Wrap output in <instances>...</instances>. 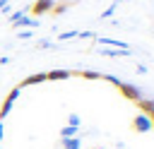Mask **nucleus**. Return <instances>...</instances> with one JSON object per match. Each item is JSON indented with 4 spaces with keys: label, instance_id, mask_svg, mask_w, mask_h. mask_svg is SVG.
Wrapping results in <instances>:
<instances>
[{
    "label": "nucleus",
    "instance_id": "obj_1",
    "mask_svg": "<svg viewBox=\"0 0 154 149\" xmlns=\"http://www.w3.org/2000/svg\"><path fill=\"white\" fill-rule=\"evenodd\" d=\"M118 91H120V96H123V99H128V101H132V103H137V101H142V99H144V96H142V91H140V87H135V84H130V82H120Z\"/></svg>",
    "mask_w": 154,
    "mask_h": 149
},
{
    "label": "nucleus",
    "instance_id": "obj_2",
    "mask_svg": "<svg viewBox=\"0 0 154 149\" xmlns=\"http://www.w3.org/2000/svg\"><path fill=\"white\" fill-rule=\"evenodd\" d=\"M19 94H22V89H19V87H12L10 94L2 99V106H0V120H5V118L10 115V111H12V106H14V101H17Z\"/></svg>",
    "mask_w": 154,
    "mask_h": 149
},
{
    "label": "nucleus",
    "instance_id": "obj_3",
    "mask_svg": "<svg viewBox=\"0 0 154 149\" xmlns=\"http://www.w3.org/2000/svg\"><path fill=\"white\" fill-rule=\"evenodd\" d=\"M91 41H94V43H99V46H103V48H120V50H132V48H130V43H125V41H120V38H108V36H94Z\"/></svg>",
    "mask_w": 154,
    "mask_h": 149
},
{
    "label": "nucleus",
    "instance_id": "obj_4",
    "mask_svg": "<svg viewBox=\"0 0 154 149\" xmlns=\"http://www.w3.org/2000/svg\"><path fill=\"white\" fill-rule=\"evenodd\" d=\"M55 5V0H34L31 2V7H29V14L31 17H43V14H48L51 12V7Z\"/></svg>",
    "mask_w": 154,
    "mask_h": 149
},
{
    "label": "nucleus",
    "instance_id": "obj_5",
    "mask_svg": "<svg viewBox=\"0 0 154 149\" xmlns=\"http://www.w3.org/2000/svg\"><path fill=\"white\" fill-rule=\"evenodd\" d=\"M130 127H132L135 132H149V130H154V127H152V123H149V118H147L144 113H137V115L132 118Z\"/></svg>",
    "mask_w": 154,
    "mask_h": 149
},
{
    "label": "nucleus",
    "instance_id": "obj_6",
    "mask_svg": "<svg viewBox=\"0 0 154 149\" xmlns=\"http://www.w3.org/2000/svg\"><path fill=\"white\" fill-rule=\"evenodd\" d=\"M38 26H41V19L38 17H29V14H24L22 19H17L12 24V29H38Z\"/></svg>",
    "mask_w": 154,
    "mask_h": 149
},
{
    "label": "nucleus",
    "instance_id": "obj_7",
    "mask_svg": "<svg viewBox=\"0 0 154 149\" xmlns=\"http://www.w3.org/2000/svg\"><path fill=\"white\" fill-rule=\"evenodd\" d=\"M99 55H103V58H130L132 55V50H120V48H99L96 50Z\"/></svg>",
    "mask_w": 154,
    "mask_h": 149
},
{
    "label": "nucleus",
    "instance_id": "obj_8",
    "mask_svg": "<svg viewBox=\"0 0 154 149\" xmlns=\"http://www.w3.org/2000/svg\"><path fill=\"white\" fill-rule=\"evenodd\" d=\"M137 106H140V113H144L154 127V99H142V101H137Z\"/></svg>",
    "mask_w": 154,
    "mask_h": 149
},
{
    "label": "nucleus",
    "instance_id": "obj_9",
    "mask_svg": "<svg viewBox=\"0 0 154 149\" xmlns=\"http://www.w3.org/2000/svg\"><path fill=\"white\" fill-rule=\"evenodd\" d=\"M72 5H75V0H55V5L51 7V12L48 14H53V17H60V14H65L67 10H72Z\"/></svg>",
    "mask_w": 154,
    "mask_h": 149
},
{
    "label": "nucleus",
    "instance_id": "obj_10",
    "mask_svg": "<svg viewBox=\"0 0 154 149\" xmlns=\"http://www.w3.org/2000/svg\"><path fill=\"white\" fill-rule=\"evenodd\" d=\"M41 82H46V72H34V74L24 77L17 87H19V89H24V87H34V84H41Z\"/></svg>",
    "mask_w": 154,
    "mask_h": 149
},
{
    "label": "nucleus",
    "instance_id": "obj_11",
    "mask_svg": "<svg viewBox=\"0 0 154 149\" xmlns=\"http://www.w3.org/2000/svg\"><path fill=\"white\" fill-rule=\"evenodd\" d=\"M70 77H72V70H63V67L46 72V79H51V82H60V79H70Z\"/></svg>",
    "mask_w": 154,
    "mask_h": 149
},
{
    "label": "nucleus",
    "instance_id": "obj_12",
    "mask_svg": "<svg viewBox=\"0 0 154 149\" xmlns=\"http://www.w3.org/2000/svg\"><path fill=\"white\" fill-rule=\"evenodd\" d=\"M58 147H60V149H79V147H82V139H79V135H77V137H63Z\"/></svg>",
    "mask_w": 154,
    "mask_h": 149
},
{
    "label": "nucleus",
    "instance_id": "obj_13",
    "mask_svg": "<svg viewBox=\"0 0 154 149\" xmlns=\"http://www.w3.org/2000/svg\"><path fill=\"white\" fill-rule=\"evenodd\" d=\"M72 74H79V77H84V79H94V82L103 79V72H96V70H75Z\"/></svg>",
    "mask_w": 154,
    "mask_h": 149
},
{
    "label": "nucleus",
    "instance_id": "obj_14",
    "mask_svg": "<svg viewBox=\"0 0 154 149\" xmlns=\"http://www.w3.org/2000/svg\"><path fill=\"white\" fill-rule=\"evenodd\" d=\"M70 38H79V31H77V29H70V31L58 34V41H70Z\"/></svg>",
    "mask_w": 154,
    "mask_h": 149
},
{
    "label": "nucleus",
    "instance_id": "obj_15",
    "mask_svg": "<svg viewBox=\"0 0 154 149\" xmlns=\"http://www.w3.org/2000/svg\"><path fill=\"white\" fill-rule=\"evenodd\" d=\"M77 130H79V127H72V125L60 127V139H63V137H77Z\"/></svg>",
    "mask_w": 154,
    "mask_h": 149
},
{
    "label": "nucleus",
    "instance_id": "obj_16",
    "mask_svg": "<svg viewBox=\"0 0 154 149\" xmlns=\"http://www.w3.org/2000/svg\"><path fill=\"white\" fill-rule=\"evenodd\" d=\"M17 36L22 41H29V38H34V29H17Z\"/></svg>",
    "mask_w": 154,
    "mask_h": 149
},
{
    "label": "nucleus",
    "instance_id": "obj_17",
    "mask_svg": "<svg viewBox=\"0 0 154 149\" xmlns=\"http://www.w3.org/2000/svg\"><path fill=\"white\" fill-rule=\"evenodd\" d=\"M24 14H29V10H17V12H10V24H14L17 19H22Z\"/></svg>",
    "mask_w": 154,
    "mask_h": 149
},
{
    "label": "nucleus",
    "instance_id": "obj_18",
    "mask_svg": "<svg viewBox=\"0 0 154 149\" xmlns=\"http://www.w3.org/2000/svg\"><path fill=\"white\" fill-rule=\"evenodd\" d=\"M36 48L38 50H48V48H55V43H51L48 38H41V41H36Z\"/></svg>",
    "mask_w": 154,
    "mask_h": 149
},
{
    "label": "nucleus",
    "instance_id": "obj_19",
    "mask_svg": "<svg viewBox=\"0 0 154 149\" xmlns=\"http://www.w3.org/2000/svg\"><path fill=\"white\" fill-rule=\"evenodd\" d=\"M103 79H106L108 84H113L116 89H118V87H120V82H123V79H120V77H116V74H103Z\"/></svg>",
    "mask_w": 154,
    "mask_h": 149
},
{
    "label": "nucleus",
    "instance_id": "obj_20",
    "mask_svg": "<svg viewBox=\"0 0 154 149\" xmlns=\"http://www.w3.org/2000/svg\"><path fill=\"white\" fill-rule=\"evenodd\" d=\"M79 123H82V118H79L77 113H70V115H67V125H72V127H79Z\"/></svg>",
    "mask_w": 154,
    "mask_h": 149
},
{
    "label": "nucleus",
    "instance_id": "obj_21",
    "mask_svg": "<svg viewBox=\"0 0 154 149\" xmlns=\"http://www.w3.org/2000/svg\"><path fill=\"white\" fill-rule=\"evenodd\" d=\"M116 7H118V5H116V2H113V5H108V7H106V10H103V12H101V19H108V17H111V14H113V12H116Z\"/></svg>",
    "mask_w": 154,
    "mask_h": 149
},
{
    "label": "nucleus",
    "instance_id": "obj_22",
    "mask_svg": "<svg viewBox=\"0 0 154 149\" xmlns=\"http://www.w3.org/2000/svg\"><path fill=\"white\" fill-rule=\"evenodd\" d=\"M135 70H137L140 74H147V72H149V67H147V65H142V62H137V65H135Z\"/></svg>",
    "mask_w": 154,
    "mask_h": 149
},
{
    "label": "nucleus",
    "instance_id": "obj_23",
    "mask_svg": "<svg viewBox=\"0 0 154 149\" xmlns=\"http://www.w3.org/2000/svg\"><path fill=\"white\" fill-rule=\"evenodd\" d=\"M0 12H10V0H0Z\"/></svg>",
    "mask_w": 154,
    "mask_h": 149
},
{
    "label": "nucleus",
    "instance_id": "obj_24",
    "mask_svg": "<svg viewBox=\"0 0 154 149\" xmlns=\"http://www.w3.org/2000/svg\"><path fill=\"white\" fill-rule=\"evenodd\" d=\"M2 135H5V125H2V120H0V142H2Z\"/></svg>",
    "mask_w": 154,
    "mask_h": 149
},
{
    "label": "nucleus",
    "instance_id": "obj_25",
    "mask_svg": "<svg viewBox=\"0 0 154 149\" xmlns=\"http://www.w3.org/2000/svg\"><path fill=\"white\" fill-rule=\"evenodd\" d=\"M113 2H116V5H118V2H128V0H113Z\"/></svg>",
    "mask_w": 154,
    "mask_h": 149
}]
</instances>
